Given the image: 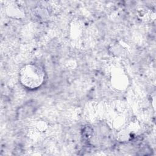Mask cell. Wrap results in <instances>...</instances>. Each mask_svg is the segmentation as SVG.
Instances as JSON below:
<instances>
[{"mask_svg": "<svg viewBox=\"0 0 156 156\" xmlns=\"http://www.w3.org/2000/svg\"><path fill=\"white\" fill-rule=\"evenodd\" d=\"M44 79L43 68L35 64H29L23 66L20 73L21 83L30 89L37 88L41 85Z\"/></svg>", "mask_w": 156, "mask_h": 156, "instance_id": "1", "label": "cell"}]
</instances>
